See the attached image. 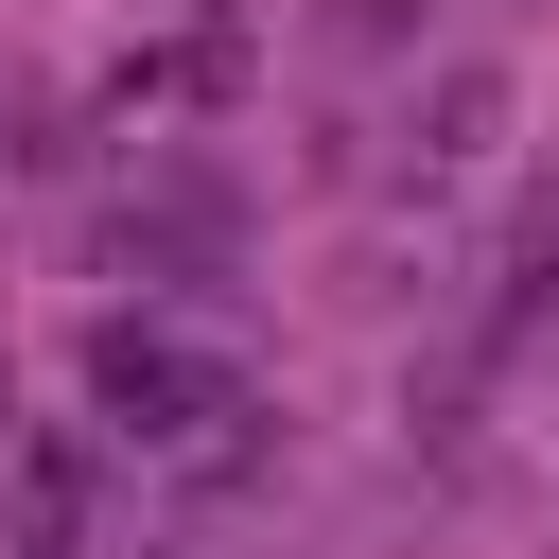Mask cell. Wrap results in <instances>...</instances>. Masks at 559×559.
<instances>
[{"label": "cell", "mask_w": 559, "mask_h": 559, "mask_svg": "<svg viewBox=\"0 0 559 559\" xmlns=\"http://www.w3.org/2000/svg\"><path fill=\"white\" fill-rule=\"evenodd\" d=\"M87 384L122 402V437H192V419H227V402H245V367H227V349H192V332H105V349H87Z\"/></svg>", "instance_id": "6da1fadb"}, {"label": "cell", "mask_w": 559, "mask_h": 559, "mask_svg": "<svg viewBox=\"0 0 559 559\" xmlns=\"http://www.w3.org/2000/svg\"><path fill=\"white\" fill-rule=\"evenodd\" d=\"M35 559H70V542H35Z\"/></svg>", "instance_id": "7a4b0ae2"}]
</instances>
